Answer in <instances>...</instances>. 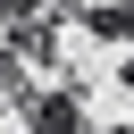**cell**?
<instances>
[{
    "instance_id": "cell-1",
    "label": "cell",
    "mask_w": 134,
    "mask_h": 134,
    "mask_svg": "<svg viewBox=\"0 0 134 134\" xmlns=\"http://www.w3.org/2000/svg\"><path fill=\"white\" fill-rule=\"evenodd\" d=\"M34 126H42V134H84V109H75L67 92H50V100L34 109Z\"/></svg>"
}]
</instances>
